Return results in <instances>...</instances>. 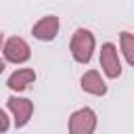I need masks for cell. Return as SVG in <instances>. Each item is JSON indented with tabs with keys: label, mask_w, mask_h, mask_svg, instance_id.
I'll return each instance as SVG.
<instances>
[{
	"label": "cell",
	"mask_w": 134,
	"mask_h": 134,
	"mask_svg": "<svg viewBox=\"0 0 134 134\" xmlns=\"http://www.w3.org/2000/svg\"><path fill=\"white\" fill-rule=\"evenodd\" d=\"M94 48H96V40H94V34L86 27H77L69 40V50H71V57L75 63H90L92 54H94Z\"/></svg>",
	"instance_id": "obj_1"
},
{
	"label": "cell",
	"mask_w": 134,
	"mask_h": 134,
	"mask_svg": "<svg viewBox=\"0 0 134 134\" xmlns=\"http://www.w3.org/2000/svg\"><path fill=\"white\" fill-rule=\"evenodd\" d=\"M96 113L90 107H82L75 109L69 115V134H94L96 130Z\"/></svg>",
	"instance_id": "obj_2"
},
{
	"label": "cell",
	"mask_w": 134,
	"mask_h": 134,
	"mask_svg": "<svg viewBox=\"0 0 134 134\" xmlns=\"http://www.w3.org/2000/svg\"><path fill=\"white\" fill-rule=\"evenodd\" d=\"M2 54H4V61L15 63V65H21V63L29 61L31 48H29V44H27L23 38L13 36V38L4 40V44H2Z\"/></svg>",
	"instance_id": "obj_3"
},
{
	"label": "cell",
	"mask_w": 134,
	"mask_h": 134,
	"mask_svg": "<svg viewBox=\"0 0 134 134\" xmlns=\"http://www.w3.org/2000/svg\"><path fill=\"white\" fill-rule=\"evenodd\" d=\"M98 61H100V67H103V71H105L107 77L117 80V77L121 75V59H119V52H117V46H115V44L105 42V44L100 46V57H98Z\"/></svg>",
	"instance_id": "obj_4"
},
{
	"label": "cell",
	"mask_w": 134,
	"mask_h": 134,
	"mask_svg": "<svg viewBox=\"0 0 134 134\" xmlns=\"http://www.w3.org/2000/svg\"><path fill=\"white\" fill-rule=\"evenodd\" d=\"M6 107H8V111L13 113L15 128H23V126L29 124L31 113H34V103H31L29 98H23V96H8V98H6Z\"/></svg>",
	"instance_id": "obj_5"
},
{
	"label": "cell",
	"mask_w": 134,
	"mask_h": 134,
	"mask_svg": "<svg viewBox=\"0 0 134 134\" xmlns=\"http://www.w3.org/2000/svg\"><path fill=\"white\" fill-rule=\"evenodd\" d=\"M59 27H61L59 17H57V15H46V17H42L38 23H34L31 36H34L36 40H40V42H50V40L57 38Z\"/></svg>",
	"instance_id": "obj_6"
},
{
	"label": "cell",
	"mask_w": 134,
	"mask_h": 134,
	"mask_svg": "<svg viewBox=\"0 0 134 134\" xmlns=\"http://www.w3.org/2000/svg\"><path fill=\"white\" fill-rule=\"evenodd\" d=\"M80 86H82L84 92H88V94H92V96H105V94H107V84H105L103 75H100L96 69H88V71L82 75Z\"/></svg>",
	"instance_id": "obj_7"
},
{
	"label": "cell",
	"mask_w": 134,
	"mask_h": 134,
	"mask_svg": "<svg viewBox=\"0 0 134 134\" xmlns=\"http://www.w3.org/2000/svg\"><path fill=\"white\" fill-rule=\"evenodd\" d=\"M36 82V71L29 69V67H21L17 71H13L6 80V86L13 90V92H23L29 84Z\"/></svg>",
	"instance_id": "obj_8"
},
{
	"label": "cell",
	"mask_w": 134,
	"mask_h": 134,
	"mask_svg": "<svg viewBox=\"0 0 134 134\" xmlns=\"http://www.w3.org/2000/svg\"><path fill=\"white\" fill-rule=\"evenodd\" d=\"M119 46H121V52L126 57V63L134 65V36L130 31H121L119 34Z\"/></svg>",
	"instance_id": "obj_9"
},
{
	"label": "cell",
	"mask_w": 134,
	"mask_h": 134,
	"mask_svg": "<svg viewBox=\"0 0 134 134\" xmlns=\"http://www.w3.org/2000/svg\"><path fill=\"white\" fill-rule=\"evenodd\" d=\"M8 128H10V119H8L6 111H4V109H0V134H4Z\"/></svg>",
	"instance_id": "obj_10"
},
{
	"label": "cell",
	"mask_w": 134,
	"mask_h": 134,
	"mask_svg": "<svg viewBox=\"0 0 134 134\" xmlns=\"http://www.w3.org/2000/svg\"><path fill=\"white\" fill-rule=\"evenodd\" d=\"M2 44H4V34H0V50H2Z\"/></svg>",
	"instance_id": "obj_11"
},
{
	"label": "cell",
	"mask_w": 134,
	"mask_h": 134,
	"mask_svg": "<svg viewBox=\"0 0 134 134\" xmlns=\"http://www.w3.org/2000/svg\"><path fill=\"white\" fill-rule=\"evenodd\" d=\"M4 67H6V65H4V61H0V73L4 71Z\"/></svg>",
	"instance_id": "obj_12"
}]
</instances>
